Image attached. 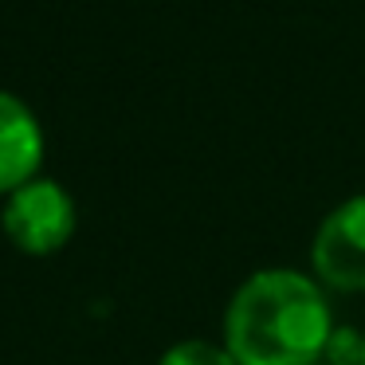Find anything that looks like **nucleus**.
I'll use <instances>...</instances> for the list:
<instances>
[{
  "instance_id": "obj_1",
  "label": "nucleus",
  "mask_w": 365,
  "mask_h": 365,
  "mask_svg": "<svg viewBox=\"0 0 365 365\" xmlns=\"http://www.w3.org/2000/svg\"><path fill=\"white\" fill-rule=\"evenodd\" d=\"M334 334L326 287L294 267H263L232 291L220 346L240 365H318Z\"/></svg>"
},
{
  "instance_id": "obj_2",
  "label": "nucleus",
  "mask_w": 365,
  "mask_h": 365,
  "mask_svg": "<svg viewBox=\"0 0 365 365\" xmlns=\"http://www.w3.org/2000/svg\"><path fill=\"white\" fill-rule=\"evenodd\" d=\"M79 208L75 197L51 177H36L12 197H4L0 208V228L12 247L24 255H56L59 247L71 244Z\"/></svg>"
},
{
  "instance_id": "obj_3",
  "label": "nucleus",
  "mask_w": 365,
  "mask_h": 365,
  "mask_svg": "<svg viewBox=\"0 0 365 365\" xmlns=\"http://www.w3.org/2000/svg\"><path fill=\"white\" fill-rule=\"evenodd\" d=\"M310 263L326 291H365V192L322 216L310 244Z\"/></svg>"
},
{
  "instance_id": "obj_5",
  "label": "nucleus",
  "mask_w": 365,
  "mask_h": 365,
  "mask_svg": "<svg viewBox=\"0 0 365 365\" xmlns=\"http://www.w3.org/2000/svg\"><path fill=\"white\" fill-rule=\"evenodd\" d=\"M158 365H240V361L224 346H216V341L185 338V341H177V346H169Z\"/></svg>"
},
{
  "instance_id": "obj_6",
  "label": "nucleus",
  "mask_w": 365,
  "mask_h": 365,
  "mask_svg": "<svg viewBox=\"0 0 365 365\" xmlns=\"http://www.w3.org/2000/svg\"><path fill=\"white\" fill-rule=\"evenodd\" d=\"M361 354H365V334L354 330V326H334L322 361H330V365H361Z\"/></svg>"
},
{
  "instance_id": "obj_7",
  "label": "nucleus",
  "mask_w": 365,
  "mask_h": 365,
  "mask_svg": "<svg viewBox=\"0 0 365 365\" xmlns=\"http://www.w3.org/2000/svg\"><path fill=\"white\" fill-rule=\"evenodd\" d=\"M318 365H330V361H318Z\"/></svg>"
},
{
  "instance_id": "obj_4",
  "label": "nucleus",
  "mask_w": 365,
  "mask_h": 365,
  "mask_svg": "<svg viewBox=\"0 0 365 365\" xmlns=\"http://www.w3.org/2000/svg\"><path fill=\"white\" fill-rule=\"evenodd\" d=\"M43 165V126L32 106L12 91H0V197H12L36 181Z\"/></svg>"
},
{
  "instance_id": "obj_8",
  "label": "nucleus",
  "mask_w": 365,
  "mask_h": 365,
  "mask_svg": "<svg viewBox=\"0 0 365 365\" xmlns=\"http://www.w3.org/2000/svg\"><path fill=\"white\" fill-rule=\"evenodd\" d=\"M361 365H365V354H361Z\"/></svg>"
}]
</instances>
